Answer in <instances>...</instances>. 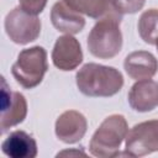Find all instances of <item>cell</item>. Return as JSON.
I'll return each mask as SVG.
<instances>
[{"label":"cell","instance_id":"cell-6","mask_svg":"<svg viewBox=\"0 0 158 158\" xmlns=\"http://www.w3.org/2000/svg\"><path fill=\"white\" fill-rule=\"evenodd\" d=\"M158 152V120H148L135 125L125 138V154L143 157Z\"/></svg>","mask_w":158,"mask_h":158},{"label":"cell","instance_id":"cell-17","mask_svg":"<svg viewBox=\"0 0 158 158\" xmlns=\"http://www.w3.org/2000/svg\"><path fill=\"white\" fill-rule=\"evenodd\" d=\"M19 2L20 7L33 15L41 14L47 5V0H19Z\"/></svg>","mask_w":158,"mask_h":158},{"label":"cell","instance_id":"cell-5","mask_svg":"<svg viewBox=\"0 0 158 158\" xmlns=\"http://www.w3.org/2000/svg\"><path fill=\"white\" fill-rule=\"evenodd\" d=\"M4 26L9 38L17 44L33 42L41 33V21L37 15L30 14L20 6L6 15Z\"/></svg>","mask_w":158,"mask_h":158},{"label":"cell","instance_id":"cell-10","mask_svg":"<svg viewBox=\"0 0 158 158\" xmlns=\"http://www.w3.org/2000/svg\"><path fill=\"white\" fill-rule=\"evenodd\" d=\"M51 21L54 28L65 35L79 33L85 26V19L64 0L57 1L51 10Z\"/></svg>","mask_w":158,"mask_h":158},{"label":"cell","instance_id":"cell-9","mask_svg":"<svg viewBox=\"0 0 158 158\" xmlns=\"http://www.w3.org/2000/svg\"><path fill=\"white\" fill-rule=\"evenodd\" d=\"M88 122L85 116L77 110H68L60 114L56 121L54 131L58 139L72 144L79 142L86 133Z\"/></svg>","mask_w":158,"mask_h":158},{"label":"cell","instance_id":"cell-8","mask_svg":"<svg viewBox=\"0 0 158 158\" xmlns=\"http://www.w3.org/2000/svg\"><path fill=\"white\" fill-rule=\"evenodd\" d=\"M52 62L56 68L63 72L79 67L83 62V51L79 41L72 35L58 37L52 51Z\"/></svg>","mask_w":158,"mask_h":158},{"label":"cell","instance_id":"cell-18","mask_svg":"<svg viewBox=\"0 0 158 158\" xmlns=\"http://www.w3.org/2000/svg\"><path fill=\"white\" fill-rule=\"evenodd\" d=\"M68 154H69V156H73V154H74V156H86V154H85L84 152H81V151H74V149H73V151H63V152L58 153L57 157H59V156H68Z\"/></svg>","mask_w":158,"mask_h":158},{"label":"cell","instance_id":"cell-14","mask_svg":"<svg viewBox=\"0 0 158 158\" xmlns=\"http://www.w3.org/2000/svg\"><path fill=\"white\" fill-rule=\"evenodd\" d=\"M75 11L93 19H101L111 14H120L116 7V0H64Z\"/></svg>","mask_w":158,"mask_h":158},{"label":"cell","instance_id":"cell-4","mask_svg":"<svg viewBox=\"0 0 158 158\" xmlns=\"http://www.w3.org/2000/svg\"><path fill=\"white\" fill-rule=\"evenodd\" d=\"M47 52L41 46L22 49L11 67L15 80L25 89H32L41 84L47 73Z\"/></svg>","mask_w":158,"mask_h":158},{"label":"cell","instance_id":"cell-19","mask_svg":"<svg viewBox=\"0 0 158 158\" xmlns=\"http://www.w3.org/2000/svg\"><path fill=\"white\" fill-rule=\"evenodd\" d=\"M156 47H157V49H158V38H157V42H156Z\"/></svg>","mask_w":158,"mask_h":158},{"label":"cell","instance_id":"cell-3","mask_svg":"<svg viewBox=\"0 0 158 158\" xmlns=\"http://www.w3.org/2000/svg\"><path fill=\"white\" fill-rule=\"evenodd\" d=\"M128 132L125 116L114 114L107 116L94 132L89 151L94 157L112 158L120 154V147Z\"/></svg>","mask_w":158,"mask_h":158},{"label":"cell","instance_id":"cell-16","mask_svg":"<svg viewBox=\"0 0 158 158\" xmlns=\"http://www.w3.org/2000/svg\"><path fill=\"white\" fill-rule=\"evenodd\" d=\"M146 0H116L115 7L116 10L123 14H136L144 6Z\"/></svg>","mask_w":158,"mask_h":158},{"label":"cell","instance_id":"cell-15","mask_svg":"<svg viewBox=\"0 0 158 158\" xmlns=\"http://www.w3.org/2000/svg\"><path fill=\"white\" fill-rule=\"evenodd\" d=\"M138 33L148 44H156L158 38V9H148L139 16Z\"/></svg>","mask_w":158,"mask_h":158},{"label":"cell","instance_id":"cell-13","mask_svg":"<svg viewBox=\"0 0 158 158\" xmlns=\"http://www.w3.org/2000/svg\"><path fill=\"white\" fill-rule=\"evenodd\" d=\"M1 151L10 158H35L38 152L35 138L21 130L11 132L5 138Z\"/></svg>","mask_w":158,"mask_h":158},{"label":"cell","instance_id":"cell-7","mask_svg":"<svg viewBox=\"0 0 158 158\" xmlns=\"http://www.w3.org/2000/svg\"><path fill=\"white\" fill-rule=\"evenodd\" d=\"M1 117L0 128L1 133L12 126H16L26 118L27 101L19 91H11L4 78H1Z\"/></svg>","mask_w":158,"mask_h":158},{"label":"cell","instance_id":"cell-2","mask_svg":"<svg viewBox=\"0 0 158 158\" xmlns=\"http://www.w3.org/2000/svg\"><path fill=\"white\" fill-rule=\"evenodd\" d=\"M121 19V14H111L96 21L88 35V48L94 57L110 59L120 53L122 48Z\"/></svg>","mask_w":158,"mask_h":158},{"label":"cell","instance_id":"cell-1","mask_svg":"<svg viewBox=\"0 0 158 158\" xmlns=\"http://www.w3.org/2000/svg\"><path fill=\"white\" fill-rule=\"evenodd\" d=\"M79 91L91 98H109L117 94L123 86L120 70L98 63L84 64L75 75Z\"/></svg>","mask_w":158,"mask_h":158},{"label":"cell","instance_id":"cell-12","mask_svg":"<svg viewBox=\"0 0 158 158\" xmlns=\"http://www.w3.org/2000/svg\"><path fill=\"white\" fill-rule=\"evenodd\" d=\"M123 68L127 75L135 80L151 79L158 70V60L151 52L135 51L125 58Z\"/></svg>","mask_w":158,"mask_h":158},{"label":"cell","instance_id":"cell-11","mask_svg":"<svg viewBox=\"0 0 158 158\" xmlns=\"http://www.w3.org/2000/svg\"><path fill=\"white\" fill-rule=\"evenodd\" d=\"M128 104L138 112H148L158 106V83L151 79L137 80L128 91Z\"/></svg>","mask_w":158,"mask_h":158}]
</instances>
